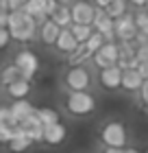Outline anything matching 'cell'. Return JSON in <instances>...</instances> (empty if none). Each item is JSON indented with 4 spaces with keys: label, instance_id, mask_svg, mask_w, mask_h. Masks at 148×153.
<instances>
[{
    "label": "cell",
    "instance_id": "1",
    "mask_svg": "<svg viewBox=\"0 0 148 153\" xmlns=\"http://www.w3.org/2000/svg\"><path fill=\"white\" fill-rule=\"evenodd\" d=\"M66 107L74 116H89L96 109V99L89 92H70L68 101H66Z\"/></svg>",
    "mask_w": 148,
    "mask_h": 153
},
{
    "label": "cell",
    "instance_id": "2",
    "mask_svg": "<svg viewBox=\"0 0 148 153\" xmlns=\"http://www.w3.org/2000/svg\"><path fill=\"white\" fill-rule=\"evenodd\" d=\"M100 140L105 142V147H111V149H124L126 144V127L122 123H107L105 127L100 129Z\"/></svg>",
    "mask_w": 148,
    "mask_h": 153
},
{
    "label": "cell",
    "instance_id": "3",
    "mask_svg": "<svg viewBox=\"0 0 148 153\" xmlns=\"http://www.w3.org/2000/svg\"><path fill=\"white\" fill-rule=\"evenodd\" d=\"M13 64L18 66L22 79H26V81H33V76L39 72V57L33 51H20V53H15Z\"/></svg>",
    "mask_w": 148,
    "mask_h": 153
},
{
    "label": "cell",
    "instance_id": "4",
    "mask_svg": "<svg viewBox=\"0 0 148 153\" xmlns=\"http://www.w3.org/2000/svg\"><path fill=\"white\" fill-rule=\"evenodd\" d=\"M89 83H91V74H89L87 68H83V66H72L66 72L68 92H87Z\"/></svg>",
    "mask_w": 148,
    "mask_h": 153
},
{
    "label": "cell",
    "instance_id": "5",
    "mask_svg": "<svg viewBox=\"0 0 148 153\" xmlns=\"http://www.w3.org/2000/svg\"><path fill=\"white\" fill-rule=\"evenodd\" d=\"M113 31H116V42H131L137 35V26L133 20V13L126 11L122 18L113 20Z\"/></svg>",
    "mask_w": 148,
    "mask_h": 153
},
{
    "label": "cell",
    "instance_id": "6",
    "mask_svg": "<svg viewBox=\"0 0 148 153\" xmlns=\"http://www.w3.org/2000/svg\"><path fill=\"white\" fill-rule=\"evenodd\" d=\"M91 61L100 68H109L118 64V42H105L98 51L91 55Z\"/></svg>",
    "mask_w": 148,
    "mask_h": 153
},
{
    "label": "cell",
    "instance_id": "7",
    "mask_svg": "<svg viewBox=\"0 0 148 153\" xmlns=\"http://www.w3.org/2000/svg\"><path fill=\"white\" fill-rule=\"evenodd\" d=\"M94 11L96 7L89 4L87 0H76V2L70 7V16H72V24H89L94 22Z\"/></svg>",
    "mask_w": 148,
    "mask_h": 153
},
{
    "label": "cell",
    "instance_id": "8",
    "mask_svg": "<svg viewBox=\"0 0 148 153\" xmlns=\"http://www.w3.org/2000/svg\"><path fill=\"white\" fill-rule=\"evenodd\" d=\"M20 127V134H24L26 138H31L33 142H44V125L37 120V116H29L24 118L22 123H18Z\"/></svg>",
    "mask_w": 148,
    "mask_h": 153
},
{
    "label": "cell",
    "instance_id": "9",
    "mask_svg": "<svg viewBox=\"0 0 148 153\" xmlns=\"http://www.w3.org/2000/svg\"><path fill=\"white\" fill-rule=\"evenodd\" d=\"M24 16V22L22 26H20V31L15 33V35H11V39H18V42H22V44H29V42H33L35 37H37V22L31 18V16H26V13H22Z\"/></svg>",
    "mask_w": 148,
    "mask_h": 153
},
{
    "label": "cell",
    "instance_id": "10",
    "mask_svg": "<svg viewBox=\"0 0 148 153\" xmlns=\"http://www.w3.org/2000/svg\"><path fill=\"white\" fill-rule=\"evenodd\" d=\"M100 85L105 90H118L122 85V70L118 66H109L100 70Z\"/></svg>",
    "mask_w": 148,
    "mask_h": 153
},
{
    "label": "cell",
    "instance_id": "11",
    "mask_svg": "<svg viewBox=\"0 0 148 153\" xmlns=\"http://www.w3.org/2000/svg\"><path fill=\"white\" fill-rule=\"evenodd\" d=\"M68 136V129L63 123H54L50 125V127H44V142L48 144V147H57V144H61L63 140H66Z\"/></svg>",
    "mask_w": 148,
    "mask_h": 153
},
{
    "label": "cell",
    "instance_id": "12",
    "mask_svg": "<svg viewBox=\"0 0 148 153\" xmlns=\"http://www.w3.org/2000/svg\"><path fill=\"white\" fill-rule=\"evenodd\" d=\"M9 112H11V118L15 123H22L24 118H29V116L35 114V105L29 103L26 99H20V101H13L9 105Z\"/></svg>",
    "mask_w": 148,
    "mask_h": 153
},
{
    "label": "cell",
    "instance_id": "13",
    "mask_svg": "<svg viewBox=\"0 0 148 153\" xmlns=\"http://www.w3.org/2000/svg\"><path fill=\"white\" fill-rule=\"evenodd\" d=\"M37 33H39V39L44 42L46 46H54V42H57V37H59L61 29H59V26H57V24L52 22L50 18H48L46 22H41V24H39Z\"/></svg>",
    "mask_w": 148,
    "mask_h": 153
},
{
    "label": "cell",
    "instance_id": "14",
    "mask_svg": "<svg viewBox=\"0 0 148 153\" xmlns=\"http://www.w3.org/2000/svg\"><path fill=\"white\" fill-rule=\"evenodd\" d=\"M142 74H139L137 70H122V90H126V92H139V88H142Z\"/></svg>",
    "mask_w": 148,
    "mask_h": 153
},
{
    "label": "cell",
    "instance_id": "15",
    "mask_svg": "<svg viewBox=\"0 0 148 153\" xmlns=\"http://www.w3.org/2000/svg\"><path fill=\"white\" fill-rule=\"evenodd\" d=\"M76 46H79V42H76V39L72 37L70 29H61V33H59L57 42H54V48H57L59 53H66V55H70V53H72Z\"/></svg>",
    "mask_w": 148,
    "mask_h": 153
},
{
    "label": "cell",
    "instance_id": "16",
    "mask_svg": "<svg viewBox=\"0 0 148 153\" xmlns=\"http://www.w3.org/2000/svg\"><path fill=\"white\" fill-rule=\"evenodd\" d=\"M7 94H9L13 101L26 99V96L31 94V81H26V79H18V81H13L11 85H7Z\"/></svg>",
    "mask_w": 148,
    "mask_h": 153
},
{
    "label": "cell",
    "instance_id": "17",
    "mask_svg": "<svg viewBox=\"0 0 148 153\" xmlns=\"http://www.w3.org/2000/svg\"><path fill=\"white\" fill-rule=\"evenodd\" d=\"M50 20L59 26V29H70V24H72L70 7H68V4H59V7H57V11H54L52 16H50Z\"/></svg>",
    "mask_w": 148,
    "mask_h": 153
},
{
    "label": "cell",
    "instance_id": "18",
    "mask_svg": "<svg viewBox=\"0 0 148 153\" xmlns=\"http://www.w3.org/2000/svg\"><path fill=\"white\" fill-rule=\"evenodd\" d=\"M35 116H37V120L44 125V127H50L54 123H61L57 109H52V107H35Z\"/></svg>",
    "mask_w": 148,
    "mask_h": 153
},
{
    "label": "cell",
    "instance_id": "19",
    "mask_svg": "<svg viewBox=\"0 0 148 153\" xmlns=\"http://www.w3.org/2000/svg\"><path fill=\"white\" fill-rule=\"evenodd\" d=\"M18 129H20V127H18ZM33 144H35V142L31 140V138H26L24 134H20V131H18V136L13 138V140L7 144V147L11 149V153H24V151H29Z\"/></svg>",
    "mask_w": 148,
    "mask_h": 153
},
{
    "label": "cell",
    "instance_id": "20",
    "mask_svg": "<svg viewBox=\"0 0 148 153\" xmlns=\"http://www.w3.org/2000/svg\"><path fill=\"white\" fill-rule=\"evenodd\" d=\"M89 57H91V55H89V51L85 48V44H79L72 53L68 55V61H70V66H83Z\"/></svg>",
    "mask_w": 148,
    "mask_h": 153
},
{
    "label": "cell",
    "instance_id": "21",
    "mask_svg": "<svg viewBox=\"0 0 148 153\" xmlns=\"http://www.w3.org/2000/svg\"><path fill=\"white\" fill-rule=\"evenodd\" d=\"M18 79H22V74H20L15 64H9V66H4L2 70H0V83H2V85H11V83L18 81Z\"/></svg>",
    "mask_w": 148,
    "mask_h": 153
},
{
    "label": "cell",
    "instance_id": "22",
    "mask_svg": "<svg viewBox=\"0 0 148 153\" xmlns=\"http://www.w3.org/2000/svg\"><path fill=\"white\" fill-rule=\"evenodd\" d=\"M70 33H72V37L79 42V44H85L87 37L94 33V29H91L89 24H70Z\"/></svg>",
    "mask_w": 148,
    "mask_h": 153
},
{
    "label": "cell",
    "instance_id": "23",
    "mask_svg": "<svg viewBox=\"0 0 148 153\" xmlns=\"http://www.w3.org/2000/svg\"><path fill=\"white\" fill-rule=\"evenodd\" d=\"M105 13L111 18V20H118V18H122L124 13H126V0H113L107 9H105Z\"/></svg>",
    "mask_w": 148,
    "mask_h": 153
},
{
    "label": "cell",
    "instance_id": "24",
    "mask_svg": "<svg viewBox=\"0 0 148 153\" xmlns=\"http://www.w3.org/2000/svg\"><path fill=\"white\" fill-rule=\"evenodd\" d=\"M102 44H105V37H102L98 31H94V33H91V35L87 37V42H85V48L89 51V55H94V53H96V51H98V48H100Z\"/></svg>",
    "mask_w": 148,
    "mask_h": 153
},
{
    "label": "cell",
    "instance_id": "25",
    "mask_svg": "<svg viewBox=\"0 0 148 153\" xmlns=\"http://www.w3.org/2000/svg\"><path fill=\"white\" fill-rule=\"evenodd\" d=\"M18 125H7V127H0V142L2 144H9L13 138L18 136Z\"/></svg>",
    "mask_w": 148,
    "mask_h": 153
},
{
    "label": "cell",
    "instance_id": "26",
    "mask_svg": "<svg viewBox=\"0 0 148 153\" xmlns=\"http://www.w3.org/2000/svg\"><path fill=\"white\" fill-rule=\"evenodd\" d=\"M133 20H135V26H137V31H142L148 35V11H137V13H133Z\"/></svg>",
    "mask_w": 148,
    "mask_h": 153
},
{
    "label": "cell",
    "instance_id": "27",
    "mask_svg": "<svg viewBox=\"0 0 148 153\" xmlns=\"http://www.w3.org/2000/svg\"><path fill=\"white\" fill-rule=\"evenodd\" d=\"M7 125H18V123L11 118L9 107H0V127H7Z\"/></svg>",
    "mask_w": 148,
    "mask_h": 153
},
{
    "label": "cell",
    "instance_id": "28",
    "mask_svg": "<svg viewBox=\"0 0 148 153\" xmlns=\"http://www.w3.org/2000/svg\"><path fill=\"white\" fill-rule=\"evenodd\" d=\"M135 57L139 59V64H142V61H148V44H142V46H137V51H135Z\"/></svg>",
    "mask_w": 148,
    "mask_h": 153
},
{
    "label": "cell",
    "instance_id": "29",
    "mask_svg": "<svg viewBox=\"0 0 148 153\" xmlns=\"http://www.w3.org/2000/svg\"><path fill=\"white\" fill-rule=\"evenodd\" d=\"M57 7H59V2H54V0H44V11H46L48 18H50L54 11H57Z\"/></svg>",
    "mask_w": 148,
    "mask_h": 153
},
{
    "label": "cell",
    "instance_id": "30",
    "mask_svg": "<svg viewBox=\"0 0 148 153\" xmlns=\"http://www.w3.org/2000/svg\"><path fill=\"white\" fill-rule=\"evenodd\" d=\"M11 42V35L7 29H0V48H7V44Z\"/></svg>",
    "mask_w": 148,
    "mask_h": 153
},
{
    "label": "cell",
    "instance_id": "31",
    "mask_svg": "<svg viewBox=\"0 0 148 153\" xmlns=\"http://www.w3.org/2000/svg\"><path fill=\"white\" fill-rule=\"evenodd\" d=\"M133 42H135L137 46H142V44H148V35H146V33H142V31H137V35H135V39H133Z\"/></svg>",
    "mask_w": 148,
    "mask_h": 153
},
{
    "label": "cell",
    "instance_id": "32",
    "mask_svg": "<svg viewBox=\"0 0 148 153\" xmlns=\"http://www.w3.org/2000/svg\"><path fill=\"white\" fill-rule=\"evenodd\" d=\"M135 70L142 74V79H148V61H142V64H139Z\"/></svg>",
    "mask_w": 148,
    "mask_h": 153
},
{
    "label": "cell",
    "instance_id": "33",
    "mask_svg": "<svg viewBox=\"0 0 148 153\" xmlns=\"http://www.w3.org/2000/svg\"><path fill=\"white\" fill-rule=\"evenodd\" d=\"M24 4V0H9V11H20Z\"/></svg>",
    "mask_w": 148,
    "mask_h": 153
},
{
    "label": "cell",
    "instance_id": "34",
    "mask_svg": "<svg viewBox=\"0 0 148 153\" xmlns=\"http://www.w3.org/2000/svg\"><path fill=\"white\" fill-rule=\"evenodd\" d=\"M111 2H113V0H94V4L98 7V9H107Z\"/></svg>",
    "mask_w": 148,
    "mask_h": 153
},
{
    "label": "cell",
    "instance_id": "35",
    "mask_svg": "<svg viewBox=\"0 0 148 153\" xmlns=\"http://www.w3.org/2000/svg\"><path fill=\"white\" fill-rule=\"evenodd\" d=\"M7 20H9V13H0V29H7Z\"/></svg>",
    "mask_w": 148,
    "mask_h": 153
},
{
    "label": "cell",
    "instance_id": "36",
    "mask_svg": "<svg viewBox=\"0 0 148 153\" xmlns=\"http://www.w3.org/2000/svg\"><path fill=\"white\" fill-rule=\"evenodd\" d=\"M105 153H126V149H111V147H107Z\"/></svg>",
    "mask_w": 148,
    "mask_h": 153
},
{
    "label": "cell",
    "instance_id": "37",
    "mask_svg": "<svg viewBox=\"0 0 148 153\" xmlns=\"http://www.w3.org/2000/svg\"><path fill=\"white\" fill-rule=\"evenodd\" d=\"M126 2H131V4H135V7H144L146 0H126Z\"/></svg>",
    "mask_w": 148,
    "mask_h": 153
},
{
    "label": "cell",
    "instance_id": "38",
    "mask_svg": "<svg viewBox=\"0 0 148 153\" xmlns=\"http://www.w3.org/2000/svg\"><path fill=\"white\" fill-rule=\"evenodd\" d=\"M54 2H59V4H70L72 0H54Z\"/></svg>",
    "mask_w": 148,
    "mask_h": 153
},
{
    "label": "cell",
    "instance_id": "39",
    "mask_svg": "<svg viewBox=\"0 0 148 153\" xmlns=\"http://www.w3.org/2000/svg\"><path fill=\"white\" fill-rule=\"evenodd\" d=\"M126 153H139L137 149H126Z\"/></svg>",
    "mask_w": 148,
    "mask_h": 153
},
{
    "label": "cell",
    "instance_id": "40",
    "mask_svg": "<svg viewBox=\"0 0 148 153\" xmlns=\"http://www.w3.org/2000/svg\"><path fill=\"white\" fill-rule=\"evenodd\" d=\"M142 103H144V107H146V109H148V99H144V101H142Z\"/></svg>",
    "mask_w": 148,
    "mask_h": 153
},
{
    "label": "cell",
    "instance_id": "41",
    "mask_svg": "<svg viewBox=\"0 0 148 153\" xmlns=\"http://www.w3.org/2000/svg\"><path fill=\"white\" fill-rule=\"evenodd\" d=\"M144 9H146V11H148V0H146V4H144Z\"/></svg>",
    "mask_w": 148,
    "mask_h": 153
}]
</instances>
